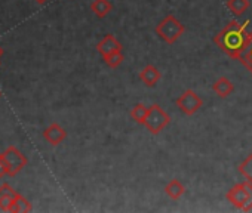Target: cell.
Returning a JSON list of instances; mask_svg holds the SVG:
<instances>
[{
    "label": "cell",
    "instance_id": "cell-1",
    "mask_svg": "<svg viewBox=\"0 0 252 213\" xmlns=\"http://www.w3.org/2000/svg\"><path fill=\"white\" fill-rule=\"evenodd\" d=\"M249 42V31H248V21L237 23L228 21L227 26L214 37V43L230 58L239 59L243 51L246 49Z\"/></svg>",
    "mask_w": 252,
    "mask_h": 213
},
{
    "label": "cell",
    "instance_id": "cell-2",
    "mask_svg": "<svg viewBox=\"0 0 252 213\" xmlns=\"http://www.w3.org/2000/svg\"><path fill=\"white\" fill-rule=\"evenodd\" d=\"M156 34L168 45H174L186 31L184 24L175 18V15L169 14L166 15L158 26H156Z\"/></svg>",
    "mask_w": 252,
    "mask_h": 213
},
{
    "label": "cell",
    "instance_id": "cell-3",
    "mask_svg": "<svg viewBox=\"0 0 252 213\" xmlns=\"http://www.w3.org/2000/svg\"><path fill=\"white\" fill-rule=\"evenodd\" d=\"M225 198L234 207L245 210V212L249 210L252 207V184L248 182L246 179L240 184H236L227 191Z\"/></svg>",
    "mask_w": 252,
    "mask_h": 213
},
{
    "label": "cell",
    "instance_id": "cell-4",
    "mask_svg": "<svg viewBox=\"0 0 252 213\" xmlns=\"http://www.w3.org/2000/svg\"><path fill=\"white\" fill-rule=\"evenodd\" d=\"M169 123H171V116L159 104H153L152 106H149V113H147L144 126L147 128L150 133L159 135Z\"/></svg>",
    "mask_w": 252,
    "mask_h": 213
},
{
    "label": "cell",
    "instance_id": "cell-5",
    "mask_svg": "<svg viewBox=\"0 0 252 213\" xmlns=\"http://www.w3.org/2000/svg\"><path fill=\"white\" fill-rule=\"evenodd\" d=\"M175 105L186 114V116H193L196 114L203 105L202 98L191 89L184 90L175 101Z\"/></svg>",
    "mask_w": 252,
    "mask_h": 213
},
{
    "label": "cell",
    "instance_id": "cell-6",
    "mask_svg": "<svg viewBox=\"0 0 252 213\" xmlns=\"http://www.w3.org/2000/svg\"><path fill=\"white\" fill-rule=\"evenodd\" d=\"M3 154H5V159L8 163V175L9 176H15L26 167L27 157L17 147H14V145L8 147Z\"/></svg>",
    "mask_w": 252,
    "mask_h": 213
},
{
    "label": "cell",
    "instance_id": "cell-7",
    "mask_svg": "<svg viewBox=\"0 0 252 213\" xmlns=\"http://www.w3.org/2000/svg\"><path fill=\"white\" fill-rule=\"evenodd\" d=\"M123 46L122 43L113 36V34H105L98 43H96V51L99 52L101 56H105L113 52H122Z\"/></svg>",
    "mask_w": 252,
    "mask_h": 213
},
{
    "label": "cell",
    "instance_id": "cell-8",
    "mask_svg": "<svg viewBox=\"0 0 252 213\" xmlns=\"http://www.w3.org/2000/svg\"><path fill=\"white\" fill-rule=\"evenodd\" d=\"M43 138L51 144V145H54V147H57V145H60L65 138H67V132H65V129L61 126V125H58V123H51L45 131H43Z\"/></svg>",
    "mask_w": 252,
    "mask_h": 213
},
{
    "label": "cell",
    "instance_id": "cell-9",
    "mask_svg": "<svg viewBox=\"0 0 252 213\" xmlns=\"http://www.w3.org/2000/svg\"><path fill=\"white\" fill-rule=\"evenodd\" d=\"M162 79V73L159 71L158 67H155L153 64H147L141 73H140V80L147 86V87H153L156 86V83Z\"/></svg>",
    "mask_w": 252,
    "mask_h": 213
},
{
    "label": "cell",
    "instance_id": "cell-10",
    "mask_svg": "<svg viewBox=\"0 0 252 213\" xmlns=\"http://www.w3.org/2000/svg\"><path fill=\"white\" fill-rule=\"evenodd\" d=\"M212 90L220 96V98H227L233 93L234 90V84L227 79V77H220L214 81L212 84Z\"/></svg>",
    "mask_w": 252,
    "mask_h": 213
},
{
    "label": "cell",
    "instance_id": "cell-11",
    "mask_svg": "<svg viewBox=\"0 0 252 213\" xmlns=\"http://www.w3.org/2000/svg\"><path fill=\"white\" fill-rule=\"evenodd\" d=\"M91 11L96 18L102 20L113 11V5H111V2H108V0H92Z\"/></svg>",
    "mask_w": 252,
    "mask_h": 213
},
{
    "label": "cell",
    "instance_id": "cell-12",
    "mask_svg": "<svg viewBox=\"0 0 252 213\" xmlns=\"http://www.w3.org/2000/svg\"><path fill=\"white\" fill-rule=\"evenodd\" d=\"M165 192H166V195H168L169 198H172V200H180V198L184 195V192H186V186H184L178 179H171V181L166 184V186H165Z\"/></svg>",
    "mask_w": 252,
    "mask_h": 213
},
{
    "label": "cell",
    "instance_id": "cell-13",
    "mask_svg": "<svg viewBox=\"0 0 252 213\" xmlns=\"http://www.w3.org/2000/svg\"><path fill=\"white\" fill-rule=\"evenodd\" d=\"M32 210H33L32 203H30L26 197H23L21 194H18L17 198L14 200V203H12L9 212H11V213H29V212H32Z\"/></svg>",
    "mask_w": 252,
    "mask_h": 213
},
{
    "label": "cell",
    "instance_id": "cell-14",
    "mask_svg": "<svg viewBox=\"0 0 252 213\" xmlns=\"http://www.w3.org/2000/svg\"><path fill=\"white\" fill-rule=\"evenodd\" d=\"M225 6L233 12V15L240 17L243 15L249 8V0H227Z\"/></svg>",
    "mask_w": 252,
    "mask_h": 213
},
{
    "label": "cell",
    "instance_id": "cell-15",
    "mask_svg": "<svg viewBox=\"0 0 252 213\" xmlns=\"http://www.w3.org/2000/svg\"><path fill=\"white\" fill-rule=\"evenodd\" d=\"M147 113H149V108L144 104H137V105H134V108L131 110V117L138 125H144Z\"/></svg>",
    "mask_w": 252,
    "mask_h": 213
},
{
    "label": "cell",
    "instance_id": "cell-16",
    "mask_svg": "<svg viewBox=\"0 0 252 213\" xmlns=\"http://www.w3.org/2000/svg\"><path fill=\"white\" fill-rule=\"evenodd\" d=\"M239 61L242 62V65H245L248 68V71L252 74V31L249 33V42L246 49L243 51V53L240 55Z\"/></svg>",
    "mask_w": 252,
    "mask_h": 213
},
{
    "label": "cell",
    "instance_id": "cell-17",
    "mask_svg": "<svg viewBox=\"0 0 252 213\" xmlns=\"http://www.w3.org/2000/svg\"><path fill=\"white\" fill-rule=\"evenodd\" d=\"M239 172L248 182L252 184V153L239 164Z\"/></svg>",
    "mask_w": 252,
    "mask_h": 213
},
{
    "label": "cell",
    "instance_id": "cell-18",
    "mask_svg": "<svg viewBox=\"0 0 252 213\" xmlns=\"http://www.w3.org/2000/svg\"><path fill=\"white\" fill-rule=\"evenodd\" d=\"M104 62L110 67V68H117L122 62H123V53L122 52H113V53H108L105 56H102Z\"/></svg>",
    "mask_w": 252,
    "mask_h": 213
},
{
    "label": "cell",
    "instance_id": "cell-19",
    "mask_svg": "<svg viewBox=\"0 0 252 213\" xmlns=\"http://www.w3.org/2000/svg\"><path fill=\"white\" fill-rule=\"evenodd\" d=\"M18 192L9 185V184H2L0 185V200L5 198V197H15Z\"/></svg>",
    "mask_w": 252,
    "mask_h": 213
},
{
    "label": "cell",
    "instance_id": "cell-20",
    "mask_svg": "<svg viewBox=\"0 0 252 213\" xmlns=\"http://www.w3.org/2000/svg\"><path fill=\"white\" fill-rule=\"evenodd\" d=\"M8 175V163L5 159V154H0V178Z\"/></svg>",
    "mask_w": 252,
    "mask_h": 213
},
{
    "label": "cell",
    "instance_id": "cell-21",
    "mask_svg": "<svg viewBox=\"0 0 252 213\" xmlns=\"http://www.w3.org/2000/svg\"><path fill=\"white\" fill-rule=\"evenodd\" d=\"M36 2H37V3H46L48 0H36Z\"/></svg>",
    "mask_w": 252,
    "mask_h": 213
},
{
    "label": "cell",
    "instance_id": "cell-22",
    "mask_svg": "<svg viewBox=\"0 0 252 213\" xmlns=\"http://www.w3.org/2000/svg\"><path fill=\"white\" fill-rule=\"evenodd\" d=\"M2 55H3V49L0 48V58H2Z\"/></svg>",
    "mask_w": 252,
    "mask_h": 213
},
{
    "label": "cell",
    "instance_id": "cell-23",
    "mask_svg": "<svg viewBox=\"0 0 252 213\" xmlns=\"http://www.w3.org/2000/svg\"><path fill=\"white\" fill-rule=\"evenodd\" d=\"M0 96H2V92H0Z\"/></svg>",
    "mask_w": 252,
    "mask_h": 213
}]
</instances>
